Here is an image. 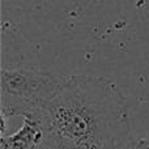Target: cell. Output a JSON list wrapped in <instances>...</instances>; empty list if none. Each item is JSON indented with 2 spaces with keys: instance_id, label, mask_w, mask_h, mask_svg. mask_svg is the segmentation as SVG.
<instances>
[{
  "instance_id": "obj_2",
  "label": "cell",
  "mask_w": 149,
  "mask_h": 149,
  "mask_svg": "<svg viewBox=\"0 0 149 149\" xmlns=\"http://www.w3.org/2000/svg\"><path fill=\"white\" fill-rule=\"evenodd\" d=\"M64 79L34 67L1 68L0 72V113L12 118L43 113L47 103L60 90Z\"/></svg>"
},
{
  "instance_id": "obj_1",
  "label": "cell",
  "mask_w": 149,
  "mask_h": 149,
  "mask_svg": "<svg viewBox=\"0 0 149 149\" xmlns=\"http://www.w3.org/2000/svg\"><path fill=\"white\" fill-rule=\"evenodd\" d=\"M50 135L70 149L120 148L130 139L127 101L110 79L72 74L47 103Z\"/></svg>"
},
{
  "instance_id": "obj_4",
  "label": "cell",
  "mask_w": 149,
  "mask_h": 149,
  "mask_svg": "<svg viewBox=\"0 0 149 149\" xmlns=\"http://www.w3.org/2000/svg\"><path fill=\"white\" fill-rule=\"evenodd\" d=\"M119 149H149V137H130Z\"/></svg>"
},
{
  "instance_id": "obj_5",
  "label": "cell",
  "mask_w": 149,
  "mask_h": 149,
  "mask_svg": "<svg viewBox=\"0 0 149 149\" xmlns=\"http://www.w3.org/2000/svg\"><path fill=\"white\" fill-rule=\"evenodd\" d=\"M49 149H70V148H67V147H64V145L59 144V143H56L54 139H52V144H51V147H50ZM107 149H119V148H114V147H111V148H107Z\"/></svg>"
},
{
  "instance_id": "obj_3",
  "label": "cell",
  "mask_w": 149,
  "mask_h": 149,
  "mask_svg": "<svg viewBox=\"0 0 149 149\" xmlns=\"http://www.w3.org/2000/svg\"><path fill=\"white\" fill-rule=\"evenodd\" d=\"M52 144V136L45 120L43 113L24 115V123L15 134L3 135L0 149H49Z\"/></svg>"
}]
</instances>
